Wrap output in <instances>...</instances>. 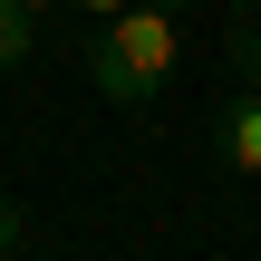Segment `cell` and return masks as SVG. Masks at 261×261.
I'll return each instance as SVG.
<instances>
[{
    "label": "cell",
    "instance_id": "1",
    "mask_svg": "<svg viewBox=\"0 0 261 261\" xmlns=\"http://www.w3.org/2000/svg\"><path fill=\"white\" fill-rule=\"evenodd\" d=\"M87 77L107 107H145L165 77H174V10L165 0H126L97 39H87Z\"/></svg>",
    "mask_w": 261,
    "mask_h": 261
},
{
    "label": "cell",
    "instance_id": "2",
    "mask_svg": "<svg viewBox=\"0 0 261 261\" xmlns=\"http://www.w3.org/2000/svg\"><path fill=\"white\" fill-rule=\"evenodd\" d=\"M213 145H223L232 174H252V184H261V87L232 77V97H223V116H213Z\"/></svg>",
    "mask_w": 261,
    "mask_h": 261
},
{
    "label": "cell",
    "instance_id": "3",
    "mask_svg": "<svg viewBox=\"0 0 261 261\" xmlns=\"http://www.w3.org/2000/svg\"><path fill=\"white\" fill-rule=\"evenodd\" d=\"M29 58H39V10L29 0H0V77L29 68Z\"/></svg>",
    "mask_w": 261,
    "mask_h": 261
},
{
    "label": "cell",
    "instance_id": "4",
    "mask_svg": "<svg viewBox=\"0 0 261 261\" xmlns=\"http://www.w3.org/2000/svg\"><path fill=\"white\" fill-rule=\"evenodd\" d=\"M223 58H232L242 87H261V19H232V29H223Z\"/></svg>",
    "mask_w": 261,
    "mask_h": 261
},
{
    "label": "cell",
    "instance_id": "5",
    "mask_svg": "<svg viewBox=\"0 0 261 261\" xmlns=\"http://www.w3.org/2000/svg\"><path fill=\"white\" fill-rule=\"evenodd\" d=\"M29 252V213H19V194H0V261Z\"/></svg>",
    "mask_w": 261,
    "mask_h": 261
},
{
    "label": "cell",
    "instance_id": "6",
    "mask_svg": "<svg viewBox=\"0 0 261 261\" xmlns=\"http://www.w3.org/2000/svg\"><path fill=\"white\" fill-rule=\"evenodd\" d=\"M77 10H97V19H116V10H126V0H77Z\"/></svg>",
    "mask_w": 261,
    "mask_h": 261
},
{
    "label": "cell",
    "instance_id": "7",
    "mask_svg": "<svg viewBox=\"0 0 261 261\" xmlns=\"http://www.w3.org/2000/svg\"><path fill=\"white\" fill-rule=\"evenodd\" d=\"M29 10H58V0H29Z\"/></svg>",
    "mask_w": 261,
    "mask_h": 261
},
{
    "label": "cell",
    "instance_id": "8",
    "mask_svg": "<svg viewBox=\"0 0 261 261\" xmlns=\"http://www.w3.org/2000/svg\"><path fill=\"white\" fill-rule=\"evenodd\" d=\"M165 10H194V0H165Z\"/></svg>",
    "mask_w": 261,
    "mask_h": 261
},
{
    "label": "cell",
    "instance_id": "9",
    "mask_svg": "<svg viewBox=\"0 0 261 261\" xmlns=\"http://www.w3.org/2000/svg\"><path fill=\"white\" fill-rule=\"evenodd\" d=\"M242 10H261V0H242Z\"/></svg>",
    "mask_w": 261,
    "mask_h": 261
}]
</instances>
